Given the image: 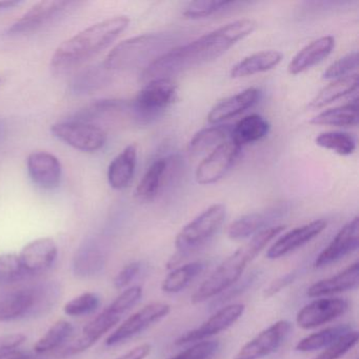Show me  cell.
Segmentation results:
<instances>
[{"instance_id":"47","label":"cell","mask_w":359,"mask_h":359,"mask_svg":"<svg viewBox=\"0 0 359 359\" xmlns=\"http://www.w3.org/2000/svg\"><path fill=\"white\" fill-rule=\"evenodd\" d=\"M297 275V271H293V272L287 273L285 276L279 277V278H277L276 280L273 281V283L269 285L268 289L264 292V296H266V298L272 297L275 294L278 293L281 290L285 289V287L293 283Z\"/></svg>"},{"instance_id":"28","label":"cell","mask_w":359,"mask_h":359,"mask_svg":"<svg viewBox=\"0 0 359 359\" xmlns=\"http://www.w3.org/2000/svg\"><path fill=\"white\" fill-rule=\"evenodd\" d=\"M111 73L104 64L86 68L71 81L69 91L72 95L76 96L94 93L109 83Z\"/></svg>"},{"instance_id":"40","label":"cell","mask_w":359,"mask_h":359,"mask_svg":"<svg viewBox=\"0 0 359 359\" xmlns=\"http://www.w3.org/2000/svg\"><path fill=\"white\" fill-rule=\"evenodd\" d=\"M27 277L18 254L6 253L0 255V283H13Z\"/></svg>"},{"instance_id":"37","label":"cell","mask_w":359,"mask_h":359,"mask_svg":"<svg viewBox=\"0 0 359 359\" xmlns=\"http://www.w3.org/2000/svg\"><path fill=\"white\" fill-rule=\"evenodd\" d=\"M315 144L341 156H348L356 150V140L346 132H323L315 138Z\"/></svg>"},{"instance_id":"4","label":"cell","mask_w":359,"mask_h":359,"mask_svg":"<svg viewBox=\"0 0 359 359\" xmlns=\"http://www.w3.org/2000/svg\"><path fill=\"white\" fill-rule=\"evenodd\" d=\"M177 41L176 35L170 33H150L132 37L113 48L104 65L111 72L146 69L177 47Z\"/></svg>"},{"instance_id":"23","label":"cell","mask_w":359,"mask_h":359,"mask_svg":"<svg viewBox=\"0 0 359 359\" xmlns=\"http://www.w3.org/2000/svg\"><path fill=\"white\" fill-rule=\"evenodd\" d=\"M335 48L333 36H323L302 48L287 66L291 75H298L323 62Z\"/></svg>"},{"instance_id":"32","label":"cell","mask_w":359,"mask_h":359,"mask_svg":"<svg viewBox=\"0 0 359 359\" xmlns=\"http://www.w3.org/2000/svg\"><path fill=\"white\" fill-rule=\"evenodd\" d=\"M310 123L312 125L331 127H356L358 123V102L355 100L344 106L323 111L313 117Z\"/></svg>"},{"instance_id":"51","label":"cell","mask_w":359,"mask_h":359,"mask_svg":"<svg viewBox=\"0 0 359 359\" xmlns=\"http://www.w3.org/2000/svg\"><path fill=\"white\" fill-rule=\"evenodd\" d=\"M7 132V125L3 119H0V142H3L4 137L6 136Z\"/></svg>"},{"instance_id":"27","label":"cell","mask_w":359,"mask_h":359,"mask_svg":"<svg viewBox=\"0 0 359 359\" xmlns=\"http://www.w3.org/2000/svg\"><path fill=\"white\" fill-rule=\"evenodd\" d=\"M283 60V54L279 51H262L243 58L232 67L230 75L232 79L252 76L258 73L266 72L276 68Z\"/></svg>"},{"instance_id":"24","label":"cell","mask_w":359,"mask_h":359,"mask_svg":"<svg viewBox=\"0 0 359 359\" xmlns=\"http://www.w3.org/2000/svg\"><path fill=\"white\" fill-rule=\"evenodd\" d=\"M137 165V146L130 144L109 165V184L115 190H123L131 184Z\"/></svg>"},{"instance_id":"43","label":"cell","mask_w":359,"mask_h":359,"mask_svg":"<svg viewBox=\"0 0 359 359\" xmlns=\"http://www.w3.org/2000/svg\"><path fill=\"white\" fill-rule=\"evenodd\" d=\"M219 342L211 341L197 342L191 348L170 359H209L219 350Z\"/></svg>"},{"instance_id":"8","label":"cell","mask_w":359,"mask_h":359,"mask_svg":"<svg viewBox=\"0 0 359 359\" xmlns=\"http://www.w3.org/2000/svg\"><path fill=\"white\" fill-rule=\"evenodd\" d=\"M52 285L16 290L0 299V323H10L34 315L51 304Z\"/></svg>"},{"instance_id":"52","label":"cell","mask_w":359,"mask_h":359,"mask_svg":"<svg viewBox=\"0 0 359 359\" xmlns=\"http://www.w3.org/2000/svg\"><path fill=\"white\" fill-rule=\"evenodd\" d=\"M4 79L3 77H0V86H1V83H3Z\"/></svg>"},{"instance_id":"42","label":"cell","mask_w":359,"mask_h":359,"mask_svg":"<svg viewBox=\"0 0 359 359\" xmlns=\"http://www.w3.org/2000/svg\"><path fill=\"white\" fill-rule=\"evenodd\" d=\"M358 66V54L357 52L346 54L344 57L339 58L331 65L327 70L323 72V79H338L341 77L348 76V73Z\"/></svg>"},{"instance_id":"31","label":"cell","mask_w":359,"mask_h":359,"mask_svg":"<svg viewBox=\"0 0 359 359\" xmlns=\"http://www.w3.org/2000/svg\"><path fill=\"white\" fill-rule=\"evenodd\" d=\"M357 89H358V75L357 74H350L341 79H334L313 98L312 102L309 104V108H323L344 96L357 91Z\"/></svg>"},{"instance_id":"2","label":"cell","mask_w":359,"mask_h":359,"mask_svg":"<svg viewBox=\"0 0 359 359\" xmlns=\"http://www.w3.org/2000/svg\"><path fill=\"white\" fill-rule=\"evenodd\" d=\"M127 16L108 18L64 41L51 58V69L57 74L69 72L104 51L129 27Z\"/></svg>"},{"instance_id":"17","label":"cell","mask_w":359,"mask_h":359,"mask_svg":"<svg viewBox=\"0 0 359 359\" xmlns=\"http://www.w3.org/2000/svg\"><path fill=\"white\" fill-rule=\"evenodd\" d=\"M359 241L358 218L355 217L340 229L333 241L317 256L315 268H323L356 251Z\"/></svg>"},{"instance_id":"46","label":"cell","mask_w":359,"mask_h":359,"mask_svg":"<svg viewBox=\"0 0 359 359\" xmlns=\"http://www.w3.org/2000/svg\"><path fill=\"white\" fill-rule=\"evenodd\" d=\"M26 340L27 336L22 333L5 334L0 336V354L20 348Z\"/></svg>"},{"instance_id":"38","label":"cell","mask_w":359,"mask_h":359,"mask_svg":"<svg viewBox=\"0 0 359 359\" xmlns=\"http://www.w3.org/2000/svg\"><path fill=\"white\" fill-rule=\"evenodd\" d=\"M234 1H219V0H203V1H192L187 4L182 10V15L187 18L198 20V18H209L214 14L230 10L234 7Z\"/></svg>"},{"instance_id":"41","label":"cell","mask_w":359,"mask_h":359,"mask_svg":"<svg viewBox=\"0 0 359 359\" xmlns=\"http://www.w3.org/2000/svg\"><path fill=\"white\" fill-rule=\"evenodd\" d=\"M358 342V332L351 331L342 336L335 344L330 346L314 359H339L346 355L351 348H354Z\"/></svg>"},{"instance_id":"33","label":"cell","mask_w":359,"mask_h":359,"mask_svg":"<svg viewBox=\"0 0 359 359\" xmlns=\"http://www.w3.org/2000/svg\"><path fill=\"white\" fill-rule=\"evenodd\" d=\"M73 331L74 327L70 321L60 319L52 325L43 337L37 340L34 344V352L39 355L57 352L68 344Z\"/></svg>"},{"instance_id":"6","label":"cell","mask_w":359,"mask_h":359,"mask_svg":"<svg viewBox=\"0 0 359 359\" xmlns=\"http://www.w3.org/2000/svg\"><path fill=\"white\" fill-rule=\"evenodd\" d=\"M226 217V208L222 203H215L199 214L178 233L175 245L178 253L168 262V269L180 264L184 256L196 251L213 238L219 231Z\"/></svg>"},{"instance_id":"7","label":"cell","mask_w":359,"mask_h":359,"mask_svg":"<svg viewBox=\"0 0 359 359\" xmlns=\"http://www.w3.org/2000/svg\"><path fill=\"white\" fill-rule=\"evenodd\" d=\"M177 96V86L172 79H157L146 83L133 102L129 113L138 123H146L167 110Z\"/></svg>"},{"instance_id":"44","label":"cell","mask_w":359,"mask_h":359,"mask_svg":"<svg viewBox=\"0 0 359 359\" xmlns=\"http://www.w3.org/2000/svg\"><path fill=\"white\" fill-rule=\"evenodd\" d=\"M258 274H259V273L254 271V272L250 273L247 277H245L243 280L237 281L232 287L226 290V293L219 294V297L214 300L212 306L216 308V306H222L224 302H229V300L233 299V298L236 297V296L241 295V293H243L245 290L249 289V287L253 285L254 281L257 279Z\"/></svg>"},{"instance_id":"22","label":"cell","mask_w":359,"mask_h":359,"mask_svg":"<svg viewBox=\"0 0 359 359\" xmlns=\"http://www.w3.org/2000/svg\"><path fill=\"white\" fill-rule=\"evenodd\" d=\"M259 90L256 88H249L236 95L220 100L210 111L208 114V121L217 125L222 121L234 118L237 115L252 108L259 100Z\"/></svg>"},{"instance_id":"49","label":"cell","mask_w":359,"mask_h":359,"mask_svg":"<svg viewBox=\"0 0 359 359\" xmlns=\"http://www.w3.org/2000/svg\"><path fill=\"white\" fill-rule=\"evenodd\" d=\"M0 359H33V356L26 351L15 348V350L0 354Z\"/></svg>"},{"instance_id":"13","label":"cell","mask_w":359,"mask_h":359,"mask_svg":"<svg viewBox=\"0 0 359 359\" xmlns=\"http://www.w3.org/2000/svg\"><path fill=\"white\" fill-rule=\"evenodd\" d=\"M292 325L279 320L245 344L233 359H262L276 352L291 333Z\"/></svg>"},{"instance_id":"45","label":"cell","mask_w":359,"mask_h":359,"mask_svg":"<svg viewBox=\"0 0 359 359\" xmlns=\"http://www.w3.org/2000/svg\"><path fill=\"white\" fill-rule=\"evenodd\" d=\"M142 264L138 262H131L125 268L121 269V272L114 278V287L117 290H123L127 287L134 280L140 273Z\"/></svg>"},{"instance_id":"21","label":"cell","mask_w":359,"mask_h":359,"mask_svg":"<svg viewBox=\"0 0 359 359\" xmlns=\"http://www.w3.org/2000/svg\"><path fill=\"white\" fill-rule=\"evenodd\" d=\"M172 158H159L147 170L135 190V197L142 203L154 201L171 175Z\"/></svg>"},{"instance_id":"12","label":"cell","mask_w":359,"mask_h":359,"mask_svg":"<svg viewBox=\"0 0 359 359\" xmlns=\"http://www.w3.org/2000/svg\"><path fill=\"white\" fill-rule=\"evenodd\" d=\"M171 306L163 302H153L126 319L106 340L109 346H116L148 329L153 323L168 316Z\"/></svg>"},{"instance_id":"19","label":"cell","mask_w":359,"mask_h":359,"mask_svg":"<svg viewBox=\"0 0 359 359\" xmlns=\"http://www.w3.org/2000/svg\"><path fill=\"white\" fill-rule=\"evenodd\" d=\"M327 224L325 219H317L285 233L271 245L266 252V257L269 259H277L302 247L318 236L327 228Z\"/></svg>"},{"instance_id":"36","label":"cell","mask_w":359,"mask_h":359,"mask_svg":"<svg viewBox=\"0 0 359 359\" xmlns=\"http://www.w3.org/2000/svg\"><path fill=\"white\" fill-rule=\"evenodd\" d=\"M130 102L118 100H100L88 104L73 115L71 121L91 123L93 119L104 115L114 114L119 112H129Z\"/></svg>"},{"instance_id":"18","label":"cell","mask_w":359,"mask_h":359,"mask_svg":"<svg viewBox=\"0 0 359 359\" xmlns=\"http://www.w3.org/2000/svg\"><path fill=\"white\" fill-rule=\"evenodd\" d=\"M27 165L31 180L39 188L53 190L60 186L62 182V163L51 153L43 151L33 152L29 155Z\"/></svg>"},{"instance_id":"34","label":"cell","mask_w":359,"mask_h":359,"mask_svg":"<svg viewBox=\"0 0 359 359\" xmlns=\"http://www.w3.org/2000/svg\"><path fill=\"white\" fill-rule=\"evenodd\" d=\"M205 264L201 262H191L180 268L174 269L163 280L161 289L165 293H180L186 289L198 275L205 270Z\"/></svg>"},{"instance_id":"15","label":"cell","mask_w":359,"mask_h":359,"mask_svg":"<svg viewBox=\"0 0 359 359\" xmlns=\"http://www.w3.org/2000/svg\"><path fill=\"white\" fill-rule=\"evenodd\" d=\"M245 308V304H233L224 306L217 311L213 316L205 321L201 327L187 332L184 335L177 338L175 341L176 346L201 341L205 338L211 337V336L224 331L231 325H234L243 316Z\"/></svg>"},{"instance_id":"29","label":"cell","mask_w":359,"mask_h":359,"mask_svg":"<svg viewBox=\"0 0 359 359\" xmlns=\"http://www.w3.org/2000/svg\"><path fill=\"white\" fill-rule=\"evenodd\" d=\"M270 125L258 114L248 115L232 127L231 140L243 148L247 144L259 142L268 135Z\"/></svg>"},{"instance_id":"16","label":"cell","mask_w":359,"mask_h":359,"mask_svg":"<svg viewBox=\"0 0 359 359\" xmlns=\"http://www.w3.org/2000/svg\"><path fill=\"white\" fill-rule=\"evenodd\" d=\"M348 308L344 298H320L304 306L297 313L296 323L302 329H313L341 316Z\"/></svg>"},{"instance_id":"25","label":"cell","mask_w":359,"mask_h":359,"mask_svg":"<svg viewBox=\"0 0 359 359\" xmlns=\"http://www.w3.org/2000/svg\"><path fill=\"white\" fill-rule=\"evenodd\" d=\"M358 277L359 264L355 262L335 276L317 281L309 287L306 294L310 297H317V296L331 295V294L354 290L358 287Z\"/></svg>"},{"instance_id":"20","label":"cell","mask_w":359,"mask_h":359,"mask_svg":"<svg viewBox=\"0 0 359 359\" xmlns=\"http://www.w3.org/2000/svg\"><path fill=\"white\" fill-rule=\"evenodd\" d=\"M283 208L274 207L264 211L253 212L241 216L229 226L228 236L233 241L245 239L266 230L269 224L281 217Z\"/></svg>"},{"instance_id":"50","label":"cell","mask_w":359,"mask_h":359,"mask_svg":"<svg viewBox=\"0 0 359 359\" xmlns=\"http://www.w3.org/2000/svg\"><path fill=\"white\" fill-rule=\"evenodd\" d=\"M22 4V1H16V0H6V1H0V11L4 10L13 9Z\"/></svg>"},{"instance_id":"35","label":"cell","mask_w":359,"mask_h":359,"mask_svg":"<svg viewBox=\"0 0 359 359\" xmlns=\"http://www.w3.org/2000/svg\"><path fill=\"white\" fill-rule=\"evenodd\" d=\"M352 331L348 325H335L327 327L318 333L311 334L296 344V351L299 352H311V351L320 350L325 346L335 344L342 336Z\"/></svg>"},{"instance_id":"30","label":"cell","mask_w":359,"mask_h":359,"mask_svg":"<svg viewBox=\"0 0 359 359\" xmlns=\"http://www.w3.org/2000/svg\"><path fill=\"white\" fill-rule=\"evenodd\" d=\"M232 127L229 125H218L205 128L197 132L189 142L188 151L191 156H199L231 140Z\"/></svg>"},{"instance_id":"5","label":"cell","mask_w":359,"mask_h":359,"mask_svg":"<svg viewBox=\"0 0 359 359\" xmlns=\"http://www.w3.org/2000/svg\"><path fill=\"white\" fill-rule=\"evenodd\" d=\"M142 296V289L138 285L125 290L110 306L90 321L74 340L58 350L56 356H74L89 350L121 320L123 315L131 310L140 302Z\"/></svg>"},{"instance_id":"48","label":"cell","mask_w":359,"mask_h":359,"mask_svg":"<svg viewBox=\"0 0 359 359\" xmlns=\"http://www.w3.org/2000/svg\"><path fill=\"white\" fill-rule=\"evenodd\" d=\"M151 352V346L149 344H140L130 350L129 352L119 356L116 359H144Z\"/></svg>"},{"instance_id":"9","label":"cell","mask_w":359,"mask_h":359,"mask_svg":"<svg viewBox=\"0 0 359 359\" xmlns=\"http://www.w3.org/2000/svg\"><path fill=\"white\" fill-rule=\"evenodd\" d=\"M51 133L60 142L81 152H97L107 142V134L102 128L85 121L69 119L55 123L51 127Z\"/></svg>"},{"instance_id":"3","label":"cell","mask_w":359,"mask_h":359,"mask_svg":"<svg viewBox=\"0 0 359 359\" xmlns=\"http://www.w3.org/2000/svg\"><path fill=\"white\" fill-rule=\"evenodd\" d=\"M285 226H270L254 235L247 243L241 245L232 255L216 268L192 296L193 304L205 302L214 296L224 293L241 279L248 264L266 247L271 241L285 231Z\"/></svg>"},{"instance_id":"10","label":"cell","mask_w":359,"mask_h":359,"mask_svg":"<svg viewBox=\"0 0 359 359\" xmlns=\"http://www.w3.org/2000/svg\"><path fill=\"white\" fill-rule=\"evenodd\" d=\"M241 148L232 140L224 142L199 163L195 178L199 184H216L229 173L241 154Z\"/></svg>"},{"instance_id":"14","label":"cell","mask_w":359,"mask_h":359,"mask_svg":"<svg viewBox=\"0 0 359 359\" xmlns=\"http://www.w3.org/2000/svg\"><path fill=\"white\" fill-rule=\"evenodd\" d=\"M18 257L27 276H34L49 270L55 264L58 247L54 239L41 237L25 245Z\"/></svg>"},{"instance_id":"26","label":"cell","mask_w":359,"mask_h":359,"mask_svg":"<svg viewBox=\"0 0 359 359\" xmlns=\"http://www.w3.org/2000/svg\"><path fill=\"white\" fill-rule=\"evenodd\" d=\"M104 251L97 239H89L75 254L73 262L74 274L79 277L95 276L104 269Z\"/></svg>"},{"instance_id":"39","label":"cell","mask_w":359,"mask_h":359,"mask_svg":"<svg viewBox=\"0 0 359 359\" xmlns=\"http://www.w3.org/2000/svg\"><path fill=\"white\" fill-rule=\"evenodd\" d=\"M100 298L94 292H85L69 300L64 306L65 314L72 317H81L91 314L100 306Z\"/></svg>"},{"instance_id":"1","label":"cell","mask_w":359,"mask_h":359,"mask_svg":"<svg viewBox=\"0 0 359 359\" xmlns=\"http://www.w3.org/2000/svg\"><path fill=\"white\" fill-rule=\"evenodd\" d=\"M257 24L252 20H239L203 35L187 45L177 46L144 69V83L157 79H171L224 55L233 46L255 31Z\"/></svg>"},{"instance_id":"11","label":"cell","mask_w":359,"mask_h":359,"mask_svg":"<svg viewBox=\"0 0 359 359\" xmlns=\"http://www.w3.org/2000/svg\"><path fill=\"white\" fill-rule=\"evenodd\" d=\"M79 5L76 1H60V0H49L41 1L33 6L28 12L24 14L20 20H16L9 29L8 35L28 34L43 28L46 25L53 22L62 14L72 9L74 6Z\"/></svg>"}]
</instances>
